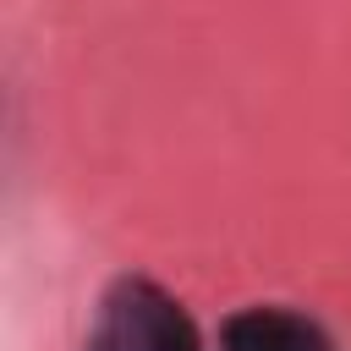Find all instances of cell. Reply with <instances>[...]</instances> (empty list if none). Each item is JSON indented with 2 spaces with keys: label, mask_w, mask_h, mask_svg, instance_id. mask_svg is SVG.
I'll list each match as a JSON object with an SVG mask.
<instances>
[{
  "label": "cell",
  "mask_w": 351,
  "mask_h": 351,
  "mask_svg": "<svg viewBox=\"0 0 351 351\" xmlns=\"http://www.w3.org/2000/svg\"><path fill=\"white\" fill-rule=\"evenodd\" d=\"M219 351H340L335 335L296 307H236L219 318Z\"/></svg>",
  "instance_id": "obj_2"
},
{
  "label": "cell",
  "mask_w": 351,
  "mask_h": 351,
  "mask_svg": "<svg viewBox=\"0 0 351 351\" xmlns=\"http://www.w3.org/2000/svg\"><path fill=\"white\" fill-rule=\"evenodd\" d=\"M99 329H110L126 351H208V340L192 324V313L148 274H121L104 291Z\"/></svg>",
  "instance_id": "obj_1"
},
{
  "label": "cell",
  "mask_w": 351,
  "mask_h": 351,
  "mask_svg": "<svg viewBox=\"0 0 351 351\" xmlns=\"http://www.w3.org/2000/svg\"><path fill=\"white\" fill-rule=\"evenodd\" d=\"M82 351H126V346H121V340H115L110 329H93V340H88Z\"/></svg>",
  "instance_id": "obj_3"
}]
</instances>
